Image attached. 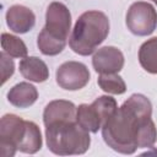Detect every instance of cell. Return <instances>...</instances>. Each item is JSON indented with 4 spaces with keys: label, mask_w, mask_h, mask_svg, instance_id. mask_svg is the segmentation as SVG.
<instances>
[{
    "label": "cell",
    "mask_w": 157,
    "mask_h": 157,
    "mask_svg": "<svg viewBox=\"0 0 157 157\" xmlns=\"http://www.w3.org/2000/svg\"><path fill=\"white\" fill-rule=\"evenodd\" d=\"M151 117L150 99L134 93L102 126V137L112 150L123 155H132L137 148H151L157 140Z\"/></svg>",
    "instance_id": "6da1fadb"
},
{
    "label": "cell",
    "mask_w": 157,
    "mask_h": 157,
    "mask_svg": "<svg viewBox=\"0 0 157 157\" xmlns=\"http://www.w3.org/2000/svg\"><path fill=\"white\" fill-rule=\"evenodd\" d=\"M108 34V16L102 11L90 10L78 16L69 38V45L76 54L87 56L96 52Z\"/></svg>",
    "instance_id": "7a4b0ae2"
},
{
    "label": "cell",
    "mask_w": 157,
    "mask_h": 157,
    "mask_svg": "<svg viewBox=\"0 0 157 157\" xmlns=\"http://www.w3.org/2000/svg\"><path fill=\"white\" fill-rule=\"evenodd\" d=\"M71 29V13L66 5L53 1L47 7L45 26L39 32L37 45L42 54L48 56L58 55L66 47Z\"/></svg>",
    "instance_id": "3957f363"
},
{
    "label": "cell",
    "mask_w": 157,
    "mask_h": 157,
    "mask_svg": "<svg viewBox=\"0 0 157 157\" xmlns=\"http://www.w3.org/2000/svg\"><path fill=\"white\" fill-rule=\"evenodd\" d=\"M44 126L47 146L54 155H83L90 148V132L85 130L76 119L54 121Z\"/></svg>",
    "instance_id": "277c9868"
},
{
    "label": "cell",
    "mask_w": 157,
    "mask_h": 157,
    "mask_svg": "<svg viewBox=\"0 0 157 157\" xmlns=\"http://www.w3.org/2000/svg\"><path fill=\"white\" fill-rule=\"evenodd\" d=\"M117 109L118 104L113 97L101 96L91 104H80L76 110V120L85 130L96 134Z\"/></svg>",
    "instance_id": "5b68a950"
},
{
    "label": "cell",
    "mask_w": 157,
    "mask_h": 157,
    "mask_svg": "<svg viewBox=\"0 0 157 157\" xmlns=\"http://www.w3.org/2000/svg\"><path fill=\"white\" fill-rule=\"evenodd\" d=\"M125 23L132 34L139 37L150 36L157 27V11L147 1H136L129 7Z\"/></svg>",
    "instance_id": "8992f818"
},
{
    "label": "cell",
    "mask_w": 157,
    "mask_h": 157,
    "mask_svg": "<svg viewBox=\"0 0 157 157\" xmlns=\"http://www.w3.org/2000/svg\"><path fill=\"white\" fill-rule=\"evenodd\" d=\"M26 130V120L16 114H5L0 120V155L15 156Z\"/></svg>",
    "instance_id": "52a82bcc"
},
{
    "label": "cell",
    "mask_w": 157,
    "mask_h": 157,
    "mask_svg": "<svg viewBox=\"0 0 157 157\" xmlns=\"http://www.w3.org/2000/svg\"><path fill=\"white\" fill-rule=\"evenodd\" d=\"M91 74L88 67L80 61L63 63L55 72L56 83L66 91H78L90 81Z\"/></svg>",
    "instance_id": "ba28073f"
},
{
    "label": "cell",
    "mask_w": 157,
    "mask_h": 157,
    "mask_svg": "<svg viewBox=\"0 0 157 157\" xmlns=\"http://www.w3.org/2000/svg\"><path fill=\"white\" fill-rule=\"evenodd\" d=\"M124 61V55L118 48L107 45L94 52L92 66L98 74H118L123 69Z\"/></svg>",
    "instance_id": "9c48e42d"
},
{
    "label": "cell",
    "mask_w": 157,
    "mask_h": 157,
    "mask_svg": "<svg viewBox=\"0 0 157 157\" xmlns=\"http://www.w3.org/2000/svg\"><path fill=\"white\" fill-rule=\"evenodd\" d=\"M7 27L18 34L29 32L36 23V16L33 11L23 5H12L6 11Z\"/></svg>",
    "instance_id": "30bf717a"
},
{
    "label": "cell",
    "mask_w": 157,
    "mask_h": 157,
    "mask_svg": "<svg viewBox=\"0 0 157 157\" xmlns=\"http://www.w3.org/2000/svg\"><path fill=\"white\" fill-rule=\"evenodd\" d=\"M76 110L77 107L65 99H55L49 102L43 112V123L44 125L54 121L61 120H74L76 119Z\"/></svg>",
    "instance_id": "8fae6325"
},
{
    "label": "cell",
    "mask_w": 157,
    "mask_h": 157,
    "mask_svg": "<svg viewBox=\"0 0 157 157\" xmlns=\"http://www.w3.org/2000/svg\"><path fill=\"white\" fill-rule=\"evenodd\" d=\"M38 98L37 88L29 82H20L7 92V101L16 108H28Z\"/></svg>",
    "instance_id": "7c38bea8"
},
{
    "label": "cell",
    "mask_w": 157,
    "mask_h": 157,
    "mask_svg": "<svg viewBox=\"0 0 157 157\" xmlns=\"http://www.w3.org/2000/svg\"><path fill=\"white\" fill-rule=\"evenodd\" d=\"M21 75L32 82H44L49 78V69L47 64L37 56H26L20 61Z\"/></svg>",
    "instance_id": "4fadbf2b"
},
{
    "label": "cell",
    "mask_w": 157,
    "mask_h": 157,
    "mask_svg": "<svg viewBox=\"0 0 157 157\" xmlns=\"http://www.w3.org/2000/svg\"><path fill=\"white\" fill-rule=\"evenodd\" d=\"M42 144L43 140L39 126L34 121L26 120V130L21 140V144L18 146V151L23 153L33 155L42 148Z\"/></svg>",
    "instance_id": "5bb4252c"
},
{
    "label": "cell",
    "mask_w": 157,
    "mask_h": 157,
    "mask_svg": "<svg viewBox=\"0 0 157 157\" xmlns=\"http://www.w3.org/2000/svg\"><path fill=\"white\" fill-rule=\"evenodd\" d=\"M139 63L145 71L157 75V37L147 39L141 44L139 49Z\"/></svg>",
    "instance_id": "9a60e30c"
},
{
    "label": "cell",
    "mask_w": 157,
    "mask_h": 157,
    "mask_svg": "<svg viewBox=\"0 0 157 157\" xmlns=\"http://www.w3.org/2000/svg\"><path fill=\"white\" fill-rule=\"evenodd\" d=\"M1 48H2V52L9 54L11 58H20V59L26 58L28 52L22 39L5 32L1 34Z\"/></svg>",
    "instance_id": "2e32d148"
},
{
    "label": "cell",
    "mask_w": 157,
    "mask_h": 157,
    "mask_svg": "<svg viewBox=\"0 0 157 157\" xmlns=\"http://www.w3.org/2000/svg\"><path fill=\"white\" fill-rule=\"evenodd\" d=\"M97 83L109 94H123L126 91V83L118 74H99Z\"/></svg>",
    "instance_id": "e0dca14e"
},
{
    "label": "cell",
    "mask_w": 157,
    "mask_h": 157,
    "mask_svg": "<svg viewBox=\"0 0 157 157\" xmlns=\"http://www.w3.org/2000/svg\"><path fill=\"white\" fill-rule=\"evenodd\" d=\"M0 58H1V67H2V83H5L13 75L15 64H13V60L11 59V56L9 54H6L5 52H1Z\"/></svg>",
    "instance_id": "ac0fdd59"
},
{
    "label": "cell",
    "mask_w": 157,
    "mask_h": 157,
    "mask_svg": "<svg viewBox=\"0 0 157 157\" xmlns=\"http://www.w3.org/2000/svg\"><path fill=\"white\" fill-rule=\"evenodd\" d=\"M152 1H153V2H155V4L157 5V0H152Z\"/></svg>",
    "instance_id": "d6986e66"
},
{
    "label": "cell",
    "mask_w": 157,
    "mask_h": 157,
    "mask_svg": "<svg viewBox=\"0 0 157 157\" xmlns=\"http://www.w3.org/2000/svg\"><path fill=\"white\" fill-rule=\"evenodd\" d=\"M156 153H157V151H156Z\"/></svg>",
    "instance_id": "ffe728a7"
}]
</instances>
